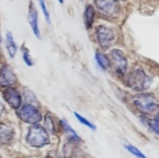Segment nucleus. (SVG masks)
Instances as JSON below:
<instances>
[{"label":"nucleus","mask_w":159,"mask_h":158,"mask_svg":"<svg viewBox=\"0 0 159 158\" xmlns=\"http://www.w3.org/2000/svg\"><path fill=\"white\" fill-rule=\"evenodd\" d=\"M95 18V9L91 5H88L84 12V21L85 26L87 29H90L93 26Z\"/></svg>","instance_id":"12"},{"label":"nucleus","mask_w":159,"mask_h":158,"mask_svg":"<svg viewBox=\"0 0 159 158\" xmlns=\"http://www.w3.org/2000/svg\"><path fill=\"white\" fill-rule=\"evenodd\" d=\"M29 23L30 24L34 35L37 38H40V34L38 27V14H37V9L33 4V2H30V5L29 6Z\"/></svg>","instance_id":"10"},{"label":"nucleus","mask_w":159,"mask_h":158,"mask_svg":"<svg viewBox=\"0 0 159 158\" xmlns=\"http://www.w3.org/2000/svg\"><path fill=\"white\" fill-rule=\"evenodd\" d=\"M96 36L99 45L103 49H108L114 40L113 30L105 26H99L96 28Z\"/></svg>","instance_id":"7"},{"label":"nucleus","mask_w":159,"mask_h":158,"mask_svg":"<svg viewBox=\"0 0 159 158\" xmlns=\"http://www.w3.org/2000/svg\"><path fill=\"white\" fill-rule=\"evenodd\" d=\"M45 125H46L47 129L49 130L50 132H54V121H53L52 118L51 117L50 115H47L46 117H45Z\"/></svg>","instance_id":"21"},{"label":"nucleus","mask_w":159,"mask_h":158,"mask_svg":"<svg viewBox=\"0 0 159 158\" xmlns=\"http://www.w3.org/2000/svg\"><path fill=\"white\" fill-rule=\"evenodd\" d=\"M110 65H113L115 71L120 75H124L127 69V60L123 51L113 50L110 52Z\"/></svg>","instance_id":"5"},{"label":"nucleus","mask_w":159,"mask_h":158,"mask_svg":"<svg viewBox=\"0 0 159 158\" xmlns=\"http://www.w3.org/2000/svg\"><path fill=\"white\" fill-rule=\"evenodd\" d=\"M17 77L10 67L4 66L0 70V87H9L16 84Z\"/></svg>","instance_id":"8"},{"label":"nucleus","mask_w":159,"mask_h":158,"mask_svg":"<svg viewBox=\"0 0 159 158\" xmlns=\"http://www.w3.org/2000/svg\"><path fill=\"white\" fill-rule=\"evenodd\" d=\"M22 53H23V59L24 60L25 63L28 65V66L31 67L33 65V60L31 58L30 55V52L26 48L23 47L22 49Z\"/></svg>","instance_id":"19"},{"label":"nucleus","mask_w":159,"mask_h":158,"mask_svg":"<svg viewBox=\"0 0 159 158\" xmlns=\"http://www.w3.org/2000/svg\"><path fill=\"white\" fill-rule=\"evenodd\" d=\"M6 48H7L8 53L11 57H13L16 55L17 50V46L16 45L15 41L13 40L12 33H7L6 34Z\"/></svg>","instance_id":"13"},{"label":"nucleus","mask_w":159,"mask_h":158,"mask_svg":"<svg viewBox=\"0 0 159 158\" xmlns=\"http://www.w3.org/2000/svg\"><path fill=\"white\" fill-rule=\"evenodd\" d=\"M127 86L137 91H145L150 87L152 80L141 69H136L129 74L127 79Z\"/></svg>","instance_id":"2"},{"label":"nucleus","mask_w":159,"mask_h":158,"mask_svg":"<svg viewBox=\"0 0 159 158\" xmlns=\"http://www.w3.org/2000/svg\"><path fill=\"white\" fill-rule=\"evenodd\" d=\"M148 124L151 128L152 129V130H154L155 133L159 134V111L157 112L155 117L153 119L149 121Z\"/></svg>","instance_id":"18"},{"label":"nucleus","mask_w":159,"mask_h":158,"mask_svg":"<svg viewBox=\"0 0 159 158\" xmlns=\"http://www.w3.org/2000/svg\"><path fill=\"white\" fill-rule=\"evenodd\" d=\"M59 1V2L60 3H63L64 2V0H58Z\"/></svg>","instance_id":"23"},{"label":"nucleus","mask_w":159,"mask_h":158,"mask_svg":"<svg viewBox=\"0 0 159 158\" xmlns=\"http://www.w3.org/2000/svg\"><path fill=\"white\" fill-rule=\"evenodd\" d=\"M117 1H124V0H117Z\"/></svg>","instance_id":"24"},{"label":"nucleus","mask_w":159,"mask_h":158,"mask_svg":"<svg viewBox=\"0 0 159 158\" xmlns=\"http://www.w3.org/2000/svg\"><path fill=\"white\" fill-rule=\"evenodd\" d=\"M75 116L76 119H77L78 120H79L82 124L86 125V126H88L89 128L91 129H93V130L96 129V125H95L94 124L92 123L91 122H89L88 119H85V118H84L82 116H81L80 114H79V113H77V112H75Z\"/></svg>","instance_id":"15"},{"label":"nucleus","mask_w":159,"mask_h":158,"mask_svg":"<svg viewBox=\"0 0 159 158\" xmlns=\"http://www.w3.org/2000/svg\"><path fill=\"white\" fill-rule=\"evenodd\" d=\"M125 148L128 150L130 153H131L132 154L134 155L136 157L138 158H147L145 156V155L143 154L142 152L140 151L137 147H134L132 145H125Z\"/></svg>","instance_id":"16"},{"label":"nucleus","mask_w":159,"mask_h":158,"mask_svg":"<svg viewBox=\"0 0 159 158\" xmlns=\"http://www.w3.org/2000/svg\"><path fill=\"white\" fill-rule=\"evenodd\" d=\"M26 141L34 147H42L49 143V136L48 131L39 125H34L29 129Z\"/></svg>","instance_id":"3"},{"label":"nucleus","mask_w":159,"mask_h":158,"mask_svg":"<svg viewBox=\"0 0 159 158\" xmlns=\"http://www.w3.org/2000/svg\"><path fill=\"white\" fill-rule=\"evenodd\" d=\"M60 122L61 126L63 127V129H65V131L67 133L71 134V137H72L73 139H79V136H77V134H76V133L75 132V130L67 123V122H65V120H61Z\"/></svg>","instance_id":"17"},{"label":"nucleus","mask_w":159,"mask_h":158,"mask_svg":"<svg viewBox=\"0 0 159 158\" xmlns=\"http://www.w3.org/2000/svg\"><path fill=\"white\" fill-rule=\"evenodd\" d=\"M38 1H39V3H40V8H41L42 11H43V15H44L45 19H46V20L48 22V23H51V17H50L49 12H48V8H47L45 1L44 0H38Z\"/></svg>","instance_id":"20"},{"label":"nucleus","mask_w":159,"mask_h":158,"mask_svg":"<svg viewBox=\"0 0 159 158\" xmlns=\"http://www.w3.org/2000/svg\"><path fill=\"white\" fill-rule=\"evenodd\" d=\"M13 136L12 128L6 124L0 123V144H6L10 142Z\"/></svg>","instance_id":"11"},{"label":"nucleus","mask_w":159,"mask_h":158,"mask_svg":"<svg viewBox=\"0 0 159 158\" xmlns=\"http://www.w3.org/2000/svg\"><path fill=\"white\" fill-rule=\"evenodd\" d=\"M3 97L8 104L15 109H18L21 105V97L16 89L7 88L3 92Z\"/></svg>","instance_id":"9"},{"label":"nucleus","mask_w":159,"mask_h":158,"mask_svg":"<svg viewBox=\"0 0 159 158\" xmlns=\"http://www.w3.org/2000/svg\"><path fill=\"white\" fill-rule=\"evenodd\" d=\"M96 62H97V64H99V66L102 69L107 70L108 68H110V59H109L107 56L104 55L103 54H102V53L100 52H96Z\"/></svg>","instance_id":"14"},{"label":"nucleus","mask_w":159,"mask_h":158,"mask_svg":"<svg viewBox=\"0 0 159 158\" xmlns=\"http://www.w3.org/2000/svg\"><path fill=\"white\" fill-rule=\"evenodd\" d=\"M96 6L102 13L109 17H115L118 15L120 6L117 0H95Z\"/></svg>","instance_id":"6"},{"label":"nucleus","mask_w":159,"mask_h":158,"mask_svg":"<svg viewBox=\"0 0 159 158\" xmlns=\"http://www.w3.org/2000/svg\"><path fill=\"white\" fill-rule=\"evenodd\" d=\"M17 116L20 119L26 123L36 124L42 119L40 111L34 105H25L17 109Z\"/></svg>","instance_id":"4"},{"label":"nucleus","mask_w":159,"mask_h":158,"mask_svg":"<svg viewBox=\"0 0 159 158\" xmlns=\"http://www.w3.org/2000/svg\"><path fill=\"white\" fill-rule=\"evenodd\" d=\"M134 104L143 114L151 115L159 111L158 99L151 93H141L134 96Z\"/></svg>","instance_id":"1"},{"label":"nucleus","mask_w":159,"mask_h":158,"mask_svg":"<svg viewBox=\"0 0 159 158\" xmlns=\"http://www.w3.org/2000/svg\"><path fill=\"white\" fill-rule=\"evenodd\" d=\"M3 108H4V107H3L2 104L1 102H0V115H1V114H2V112Z\"/></svg>","instance_id":"22"}]
</instances>
